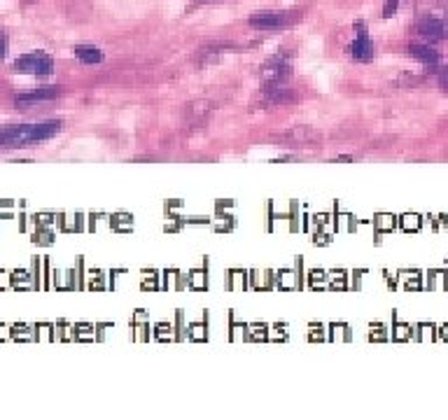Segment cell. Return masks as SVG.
I'll return each mask as SVG.
<instances>
[{"label":"cell","instance_id":"4","mask_svg":"<svg viewBox=\"0 0 448 420\" xmlns=\"http://www.w3.org/2000/svg\"><path fill=\"white\" fill-rule=\"evenodd\" d=\"M299 19L297 12H257L250 17V26L257 31H280Z\"/></svg>","mask_w":448,"mask_h":420},{"label":"cell","instance_id":"3","mask_svg":"<svg viewBox=\"0 0 448 420\" xmlns=\"http://www.w3.org/2000/svg\"><path fill=\"white\" fill-rule=\"evenodd\" d=\"M15 70L24 75H49L54 70V61L45 52H31V54L19 56L15 61Z\"/></svg>","mask_w":448,"mask_h":420},{"label":"cell","instance_id":"10","mask_svg":"<svg viewBox=\"0 0 448 420\" xmlns=\"http://www.w3.org/2000/svg\"><path fill=\"white\" fill-rule=\"evenodd\" d=\"M75 56L82 63H101L103 61V52L93 45H77L75 47Z\"/></svg>","mask_w":448,"mask_h":420},{"label":"cell","instance_id":"14","mask_svg":"<svg viewBox=\"0 0 448 420\" xmlns=\"http://www.w3.org/2000/svg\"><path fill=\"white\" fill-rule=\"evenodd\" d=\"M5 56V36L0 33V59Z\"/></svg>","mask_w":448,"mask_h":420},{"label":"cell","instance_id":"2","mask_svg":"<svg viewBox=\"0 0 448 420\" xmlns=\"http://www.w3.org/2000/svg\"><path fill=\"white\" fill-rule=\"evenodd\" d=\"M273 143H278V148H292V150H304V148H318L320 131H316L313 126H290V129L273 133L271 136Z\"/></svg>","mask_w":448,"mask_h":420},{"label":"cell","instance_id":"5","mask_svg":"<svg viewBox=\"0 0 448 420\" xmlns=\"http://www.w3.org/2000/svg\"><path fill=\"white\" fill-rule=\"evenodd\" d=\"M290 77H292V63H290V59H287L285 54H276L271 61H266V65L262 68L264 86L285 84Z\"/></svg>","mask_w":448,"mask_h":420},{"label":"cell","instance_id":"15","mask_svg":"<svg viewBox=\"0 0 448 420\" xmlns=\"http://www.w3.org/2000/svg\"><path fill=\"white\" fill-rule=\"evenodd\" d=\"M199 3H217V0H199Z\"/></svg>","mask_w":448,"mask_h":420},{"label":"cell","instance_id":"1","mask_svg":"<svg viewBox=\"0 0 448 420\" xmlns=\"http://www.w3.org/2000/svg\"><path fill=\"white\" fill-rule=\"evenodd\" d=\"M61 129V122L52 119V122H40V124H12L0 129V148L3 150H17V148H29L33 143L52 138Z\"/></svg>","mask_w":448,"mask_h":420},{"label":"cell","instance_id":"7","mask_svg":"<svg viewBox=\"0 0 448 420\" xmlns=\"http://www.w3.org/2000/svg\"><path fill=\"white\" fill-rule=\"evenodd\" d=\"M61 93V86H40L36 91H29V93H19L15 98L17 105H31V103H38V101H52Z\"/></svg>","mask_w":448,"mask_h":420},{"label":"cell","instance_id":"11","mask_svg":"<svg viewBox=\"0 0 448 420\" xmlns=\"http://www.w3.org/2000/svg\"><path fill=\"white\" fill-rule=\"evenodd\" d=\"M409 54L413 59H418V61L427 63V65H432V63L439 61V52H434L432 47H425V45H411L409 47Z\"/></svg>","mask_w":448,"mask_h":420},{"label":"cell","instance_id":"9","mask_svg":"<svg viewBox=\"0 0 448 420\" xmlns=\"http://www.w3.org/2000/svg\"><path fill=\"white\" fill-rule=\"evenodd\" d=\"M418 31H420V36L432 38V40L446 38V33H448L446 26H444V22H439V19H432V17L423 19V22L418 24Z\"/></svg>","mask_w":448,"mask_h":420},{"label":"cell","instance_id":"13","mask_svg":"<svg viewBox=\"0 0 448 420\" xmlns=\"http://www.w3.org/2000/svg\"><path fill=\"white\" fill-rule=\"evenodd\" d=\"M439 84H441V89H444V91H448V68H446V70H444V72H441V75H439Z\"/></svg>","mask_w":448,"mask_h":420},{"label":"cell","instance_id":"12","mask_svg":"<svg viewBox=\"0 0 448 420\" xmlns=\"http://www.w3.org/2000/svg\"><path fill=\"white\" fill-rule=\"evenodd\" d=\"M213 112V103L210 101H194V103H190L185 108V117L187 119H201V117H206V115H210Z\"/></svg>","mask_w":448,"mask_h":420},{"label":"cell","instance_id":"6","mask_svg":"<svg viewBox=\"0 0 448 420\" xmlns=\"http://www.w3.org/2000/svg\"><path fill=\"white\" fill-rule=\"evenodd\" d=\"M297 98L294 89L285 84H278V86H264L262 89V103L264 105H283V103H290Z\"/></svg>","mask_w":448,"mask_h":420},{"label":"cell","instance_id":"8","mask_svg":"<svg viewBox=\"0 0 448 420\" xmlns=\"http://www.w3.org/2000/svg\"><path fill=\"white\" fill-rule=\"evenodd\" d=\"M348 52H350V56L355 59V61H369V59L373 56V47H371L369 36H366V31L357 33V38L350 42Z\"/></svg>","mask_w":448,"mask_h":420}]
</instances>
